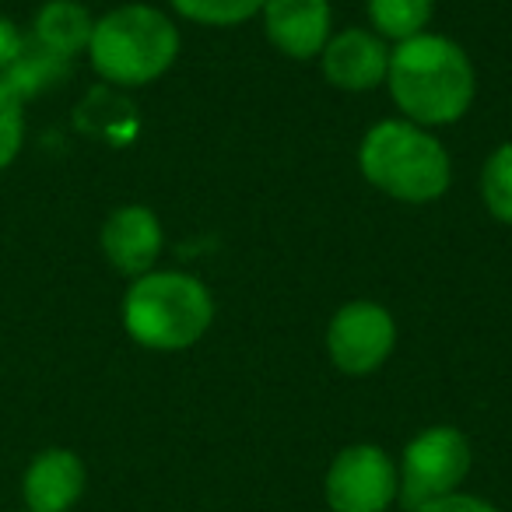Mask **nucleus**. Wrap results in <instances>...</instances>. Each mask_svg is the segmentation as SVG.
Here are the masks:
<instances>
[{"label": "nucleus", "instance_id": "f257e3e1", "mask_svg": "<svg viewBox=\"0 0 512 512\" xmlns=\"http://www.w3.org/2000/svg\"><path fill=\"white\" fill-rule=\"evenodd\" d=\"M386 85L404 120L425 130L456 123L477 92L474 64L463 46L435 32H421L393 46Z\"/></svg>", "mask_w": 512, "mask_h": 512}, {"label": "nucleus", "instance_id": "f03ea898", "mask_svg": "<svg viewBox=\"0 0 512 512\" xmlns=\"http://www.w3.org/2000/svg\"><path fill=\"white\" fill-rule=\"evenodd\" d=\"M362 176L386 197L404 204H432L449 190L453 165L432 130L411 120H383L362 137Z\"/></svg>", "mask_w": 512, "mask_h": 512}, {"label": "nucleus", "instance_id": "7ed1b4c3", "mask_svg": "<svg viewBox=\"0 0 512 512\" xmlns=\"http://www.w3.org/2000/svg\"><path fill=\"white\" fill-rule=\"evenodd\" d=\"M211 320V292L183 271H148L123 295V327L148 351L193 348L211 330Z\"/></svg>", "mask_w": 512, "mask_h": 512}, {"label": "nucleus", "instance_id": "20e7f679", "mask_svg": "<svg viewBox=\"0 0 512 512\" xmlns=\"http://www.w3.org/2000/svg\"><path fill=\"white\" fill-rule=\"evenodd\" d=\"M88 57L109 85H151L176 64L179 29L151 4H123L95 22Z\"/></svg>", "mask_w": 512, "mask_h": 512}, {"label": "nucleus", "instance_id": "39448f33", "mask_svg": "<svg viewBox=\"0 0 512 512\" xmlns=\"http://www.w3.org/2000/svg\"><path fill=\"white\" fill-rule=\"evenodd\" d=\"M470 439L453 425H432L421 428L411 442L404 446L397 470H400V495L397 502L407 512L421 505L446 498L460 491V484L470 474Z\"/></svg>", "mask_w": 512, "mask_h": 512}, {"label": "nucleus", "instance_id": "423d86ee", "mask_svg": "<svg viewBox=\"0 0 512 512\" xmlns=\"http://www.w3.org/2000/svg\"><path fill=\"white\" fill-rule=\"evenodd\" d=\"M397 495V460L372 442L344 446L323 477V498L330 512H390V505H397Z\"/></svg>", "mask_w": 512, "mask_h": 512}, {"label": "nucleus", "instance_id": "0eeeda50", "mask_svg": "<svg viewBox=\"0 0 512 512\" xmlns=\"http://www.w3.org/2000/svg\"><path fill=\"white\" fill-rule=\"evenodd\" d=\"M397 348V323L390 309L355 299L334 313L327 327V355L344 376H372Z\"/></svg>", "mask_w": 512, "mask_h": 512}, {"label": "nucleus", "instance_id": "6e6552de", "mask_svg": "<svg viewBox=\"0 0 512 512\" xmlns=\"http://www.w3.org/2000/svg\"><path fill=\"white\" fill-rule=\"evenodd\" d=\"M320 64L323 78L341 92H372L390 71V46L369 29H344L327 39Z\"/></svg>", "mask_w": 512, "mask_h": 512}, {"label": "nucleus", "instance_id": "1a4fd4ad", "mask_svg": "<svg viewBox=\"0 0 512 512\" xmlns=\"http://www.w3.org/2000/svg\"><path fill=\"white\" fill-rule=\"evenodd\" d=\"M88 488V467L74 449L50 446L29 460L22 474V502L29 512H71Z\"/></svg>", "mask_w": 512, "mask_h": 512}, {"label": "nucleus", "instance_id": "9d476101", "mask_svg": "<svg viewBox=\"0 0 512 512\" xmlns=\"http://www.w3.org/2000/svg\"><path fill=\"white\" fill-rule=\"evenodd\" d=\"M102 253L127 278L155 271V260L162 253V221L151 207L127 204L116 207L102 225Z\"/></svg>", "mask_w": 512, "mask_h": 512}, {"label": "nucleus", "instance_id": "9b49d317", "mask_svg": "<svg viewBox=\"0 0 512 512\" xmlns=\"http://www.w3.org/2000/svg\"><path fill=\"white\" fill-rule=\"evenodd\" d=\"M264 32L278 53L292 60H313L330 39V0H267Z\"/></svg>", "mask_w": 512, "mask_h": 512}, {"label": "nucleus", "instance_id": "f8f14e48", "mask_svg": "<svg viewBox=\"0 0 512 512\" xmlns=\"http://www.w3.org/2000/svg\"><path fill=\"white\" fill-rule=\"evenodd\" d=\"M92 29H95L92 15L81 8L78 0H46L36 15V32H32V39H36L39 46H46V50L74 60L81 50H88Z\"/></svg>", "mask_w": 512, "mask_h": 512}, {"label": "nucleus", "instance_id": "ddd939ff", "mask_svg": "<svg viewBox=\"0 0 512 512\" xmlns=\"http://www.w3.org/2000/svg\"><path fill=\"white\" fill-rule=\"evenodd\" d=\"M71 74V60L60 57V53L46 50V46H39L36 39H25L22 53L15 57V64L4 71V85L11 88V92L18 95V99H36V95H43L46 88L60 85V81Z\"/></svg>", "mask_w": 512, "mask_h": 512}, {"label": "nucleus", "instance_id": "4468645a", "mask_svg": "<svg viewBox=\"0 0 512 512\" xmlns=\"http://www.w3.org/2000/svg\"><path fill=\"white\" fill-rule=\"evenodd\" d=\"M435 0H369L372 32L393 43H404L411 36H421L432 22Z\"/></svg>", "mask_w": 512, "mask_h": 512}, {"label": "nucleus", "instance_id": "2eb2a0df", "mask_svg": "<svg viewBox=\"0 0 512 512\" xmlns=\"http://www.w3.org/2000/svg\"><path fill=\"white\" fill-rule=\"evenodd\" d=\"M481 197L491 218L512 225V141L491 151L481 172Z\"/></svg>", "mask_w": 512, "mask_h": 512}, {"label": "nucleus", "instance_id": "dca6fc26", "mask_svg": "<svg viewBox=\"0 0 512 512\" xmlns=\"http://www.w3.org/2000/svg\"><path fill=\"white\" fill-rule=\"evenodd\" d=\"M169 4L197 25L228 29V25H242L249 18H256L264 11L267 0H169Z\"/></svg>", "mask_w": 512, "mask_h": 512}, {"label": "nucleus", "instance_id": "f3484780", "mask_svg": "<svg viewBox=\"0 0 512 512\" xmlns=\"http://www.w3.org/2000/svg\"><path fill=\"white\" fill-rule=\"evenodd\" d=\"M22 106L25 102L0 81V169H8L18 158V151H22V137H25Z\"/></svg>", "mask_w": 512, "mask_h": 512}, {"label": "nucleus", "instance_id": "a211bd4d", "mask_svg": "<svg viewBox=\"0 0 512 512\" xmlns=\"http://www.w3.org/2000/svg\"><path fill=\"white\" fill-rule=\"evenodd\" d=\"M414 512H502L498 505H491L488 498H477V495H467V491H453L446 498H435V502L421 505Z\"/></svg>", "mask_w": 512, "mask_h": 512}, {"label": "nucleus", "instance_id": "6ab92c4d", "mask_svg": "<svg viewBox=\"0 0 512 512\" xmlns=\"http://www.w3.org/2000/svg\"><path fill=\"white\" fill-rule=\"evenodd\" d=\"M22 46H25V36L18 32V25L11 22V18L0 15V74L15 64V57L22 53Z\"/></svg>", "mask_w": 512, "mask_h": 512}, {"label": "nucleus", "instance_id": "aec40b11", "mask_svg": "<svg viewBox=\"0 0 512 512\" xmlns=\"http://www.w3.org/2000/svg\"><path fill=\"white\" fill-rule=\"evenodd\" d=\"M18 512H29V509H18Z\"/></svg>", "mask_w": 512, "mask_h": 512}]
</instances>
